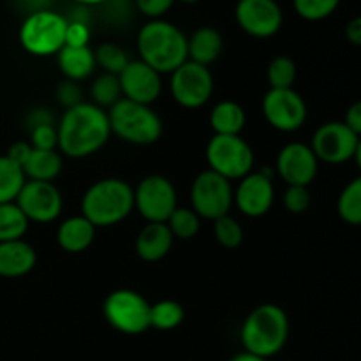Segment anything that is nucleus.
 <instances>
[{
    "instance_id": "obj_1",
    "label": "nucleus",
    "mask_w": 361,
    "mask_h": 361,
    "mask_svg": "<svg viewBox=\"0 0 361 361\" xmlns=\"http://www.w3.org/2000/svg\"><path fill=\"white\" fill-rule=\"evenodd\" d=\"M59 148L71 159H83L95 154L111 136L108 111L94 102H81L66 109L56 126Z\"/></svg>"
},
{
    "instance_id": "obj_2",
    "label": "nucleus",
    "mask_w": 361,
    "mask_h": 361,
    "mask_svg": "<svg viewBox=\"0 0 361 361\" xmlns=\"http://www.w3.org/2000/svg\"><path fill=\"white\" fill-rule=\"evenodd\" d=\"M137 51L141 62L159 74H171L189 60L187 37L178 27L164 20H150L141 27L137 34Z\"/></svg>"
},
{
    "instance_id": "obj_3",
    "label": "nucleus",
    "mask_w": 361,
    "mask_h": 361,
    "mask_svg": "<svg viewBox=\"0 0 361 361\" xmlns=\"http://www.w3.org/2000/svg\"><path fill=\"white\" fill-rule=\"evenodd\" d=\"M240 337L247 353L268 360L281 353L288 342V314L275 303H263L245 317Z\"/></svg>"
},
{
    "instance_id": "obj_4",
    "label": "nucleus",
    "mask_w": 361,
    "mask_h": 361,
    "mask_svg": "<svg viewBox=\"0 0 361 361\" xmlns=\"http://www.w3.org/2000/svg\"><path fill=\"white\" fill-rule=\"evenodd\" d=\"M83 217L95 228L122 222L134 210V189L120 178H104L88 187L81 200Z\"/></svg>"
},
{
    "instance_id": "obj_5",
    "label": "nucleus",
    "mask_w": 361,
    "mask_h": 361,
    "mask_svg": "<svg viewBox=\"0 0 361 361\" xmlns=\"http://www.w3.org/2000/svg\"><path fill=\"white\" fill-rule=\"evenodd\" d=\"M111 134L130 145H152L161 140L162 120L150 106L120 99L108 111Z\"/></svg>"
},
{
    "instance_id": "obj_6",
    "label": "nucleus",
    "mask_w": 361,
    "mask_h": 361,
    "mask_svg": "<svg viewBox=\"0 0 361 361\" xmlns=\"http://www.w3.org/2000/svg\"><path fill=\"white\" fill-rule=\"evenodd\" d=\"M67 20L51 9L28 14L20 27V42L25 51L35 56L56 55L66 46Z\"/></svg>"
},
{
    "instance_id": "obj_7",
    "label": "nucleus",
    "mask_w": 361,
    "mask_h": 361,
    "mask_svg": "<svg viewBox=\"0 0 361 361\" xmlns=\"http://www.w3.org/2000/svg\"><path fill=\"white\" fill-rule=\"evenodd\" d=\"M150 303L133 289L109 293L102 305V314L109 326L126 335H140L150 328Z\"/></svg>"
},
{
    "instance_id": "obj_8",
    "label": "nucleus",
    "mask_w": 361,
    "mask_h": 361,
    "mask_svg": "<svg viewBox=\"0 0 361 361\" xmlns=\"http://www.w3.org/2000/svg\"><path fill=\"white\" fill-rule=\"evenodd\" d=\"M207 161L210 166L208 169L233 182L252 173L254 152L242 136L214 134L208 141Z\"/></svg>"
},
{
    "instance_id": "obj_9",
    "label": "nucleus",
    "mask_w": 361,
    "mask_h": 361,
    "mask_svg": "<svg viewBox=\"0 0 361 361\" xmlns=\"http://www.w3.org/2000/svg\"><path fill=\"white\" fill-rule=\"evenodd\" d=\"M190 203L200 217L217 221L229 215L235 203V190L228 178L207 169L194 178L190 187Z\"/></svg>"
},
{
    "instance_id": "obj_10",
    "label": "nucleus",
    "mask_w": 361,
    "mask_h": 361,
    "mask_svg": "<svg viewBox=\"0 0 361 361\" xmlns=\"http://www.w3.org/2000/svg\"><path fill=\"white\" fill-rule=\"evenodd\" d=\"M134 208L148 222H168L178 208L171 180L162 175H148L134 189Z\"/></svg>"
},
{
    "instance_id": "obj_11",
    "label": "nucleus",
    "mask_w": 361,
    "mask_h": 361,
    "mask_svg": "<svg viewBox=\"0 0 361 361\" xmlns=\"http://www.w3.org/2000/svg\"><path fill=\"white\" fill-rule=\"evenodd\" d=\"M169 90H171L176 104H180L182 108H201L212 97L214 76L208 67L187 60L171 73Z\"/></svg>"
},
{
    "instance_id": "obj_12",
    "label": "nucleus",
    "mask_w": 361,
    "mask_h": 361,
    "mask_svg": "<svg viewBox=\"0 0 361 361\" xmlns=\"http://www.w3.org/2000/svg\"><path fill=\"white\" fill-rule=\"evenodd\" d=\"M307 104L295 88H270L263 99V115L274 129L295 133L307 120Z\"/></svg>"
},
{
    "instance_id": "obj_13",
    "label": "nucleus",
    "mask_w": 361,
    "mask_h": 361,
    "mask_svg": "<svg viewBox=\"0 0 361 361\" xmlns=\"http://www.w3.org/2000/svg\"><path fill=\"white\" fill-rule=\"evenodd\" d=\"M14 203L20 207L28 222L48 224L60 215L63 207L62 194L53 182L27 180Z\"/></svg>"
},
{
    "instance_id": "obj_14",
    "label": "nucleus",
    "mask_w": 361,
    "mask_h": 361,
    "mask_svg": "<svg viewBox=\"0 0 361 361\" xmlns=\"http://www.w3.org/2000/svg\"><path fill=\"white\" fill-rule=\"evenodd\" d=\"M235 18L238 27L256 39L274 37L284 21L282 7L277 0H238Z\"/></svg>"
},
{
    "instance_id": "obj_15",
    "label": "nucleus",
    "mask_w": 361,
    "mask_h": 361,
    "mask_svg": "<svg viewBox=\"0 0 361 361\" xmlns=\"http://www.w3.org/2000/svg\"><path fill=\"white\" fill-rule=\"evenodd\" d=\"M360 137L344 122H326L314 133L312 152L317 161L342 164L355 157Z\"/></svg>"
},
{
    "instance_id": "obj_16",
    "label": "nucleus",
    "mask_w": 361,
    "mask_h": 361,
    "mask_svg": "<svg viewBox=\"0 0 361 361\" xmlns=\"http://www.w3.org/2000/svg\"><path fill=\"white\" fill-rule=\"evenodd\" d=\"M274 171L270 168L249 173L240 180L235 190V203L247 217H263L274 204Z\"/></svg>"
},
{
    "instance_id": "obj_17",
    "label": "nucleus",
    "mask_w": 361,
    "mask_h": 361,
    "mask_svg": "<svg viewBox=\"0 0 361 361\" xmlns=\"http://www.w3.org/2000/svg\"><path fill=\"white\" fill-rule=\"evenodd\" d=\"M319 168L316 154L309 145L289 143L279 152L277 173L288 185L309 187Z\"/></svg>"
},
{
    "instance_id": "obj_18",
    "label": "nucleus",
    "mask_w": 361,
    "mask_h": 361,
    "mask_svg": "<svg viewBox=\"0 0 361 361\" xmlns=\"http://www.w3.org/2000/svg\"><path fill=\"white\" fill-rule=\"evenodd\" d=\"M123 99L150 106L162 92L161 74L141 60H130L118 74Z\"/></svg>"
},
{
    "instance_id": "obj_19",
    "label": "nucleus",
    "mask_w": 361,
    "mask_h": 361,
    "mask_svg": "<svg viewBox=\"0 0 361 361\" xmlns=\"http://www.w3.org/2000/svg\"><path fill=\"white\" fill-rule=\"evenodd\" d=\"M37 263L34 247L25 240L0 243V277L18 279L30 274Z\"/></svg>"
},
{
    "instance_id": "obj_20",
    "label": "nucleus",
    "mask_w": 361,
    "mask_h": 361,
    "mask_svg": "<svg viewBox=\"0 0 361 361\" xmlns=\"http://www.w3.org/2000/svg\"><path fill=\"white\" fill-rule=\"evenodd\" d=\"M175 236L166 222H148L136 238V254L147 263L164 259L173 247Z\"/></svg>"
},
{
    "instance_id": "obj_21",
    "label": "nucleus",
    "mask_w": 361,
    "mask_h": 361,
    "mask_svg": "<svg viewBox=\"0 0 361 361\" xmlns=\"http://www.w3.org/2000/svg\"><path fill=\"white\" fill-rule=\"evenodd\" d=\"M95 226L83 215H74L63 221L56 231V242L66 252H85L94 243Z\"/></svg>"
},
{
    "instance_id": "obj_22",
    "label": "nucleus",
    "mask_w": 361,
    "mask_h": 361,
    "mask_svg": "<svg viewBox=\"0 0 361 361\" xmlns=\"http://www.w3.org/2000/svg\"><path fill=\"white\" fill-rule=\"evenodd\" d=\"M224 49L222 34L214 27H201L187 39V55L190 62L200 66H212Z\"/></svg>"
},
{
    "instance_id": "obj_23",
    "label": "nucleus",
    "mask_w": 361,
    "mask_h": 361,
    "mask_svg": "<svg viewBox=\"0 0 361 361\" xmlns=\"http://www.w3.org/2000/svg\"><path fill=\"white\" fill-rule=\"evenodd\" d=\"M56 56H59V67L63 76H66V80L76 81V83L92 76L95 66H97L95 63V55L90 49V46H85V48L63 46L56 53Z\"/></svg>"
},
{
    "instance_id": "obj_24",
    "label": "nucleus",
    "mask_w": 361,
    "mask_h": 361,
    "mask_svg": "<svg viewBox=\"0 0 361 361\" xmlns=\"http://www.w3.org/2000/svg\"><path fill=\"white\" fill-rule=\"evenodd\" d=\"M245 122V111L235 101L219 102L210 111V126L219 136H240Z\"/></svg>"
},
{
    "instance_id": "obj_25",
    "label": "nucleus",
    "mask_w": 361,
    "mask_h": 361,
    "mask_svg": "<svg viewBox=\"0 0 361 361\" xmlns=\"http://www.w3.org/2000/svg\"><path fill=\"white\" fill-rule=\"evenodd\" d=\"M62 155L56 150H35L28 161L25 162L23 173L27 180H37V182H53L62 171Z\"/></svg>"
},
{
    "instance_id": "obj_26",
    "label": "nucleus",
    "mask_w": 361,
    "mask_h": 361,
    "mask_svg": "<svg viewBox=\"0 0 361 361\" xmlns=\"http://www.w3.org/2000/svg\"><path fill=\"white\" fill-rule=\"evenodd\" d=\"M25 182L23 169L7 155H0V203H14Z\"/></svg>"
},
{
    "instance_id": "obj_27",
    "label": "nucleus",
    "mask_w": 361,
    "mask_h": 361,
    "mask_svg": "<svg viewBox=\"0 0 361 361\" xmlns=\"http://www.w3.org/2000/svg\"><path fill=\"white\" fill-rule=\"evenodd\" d=\"M28 229V219L16 203H0V243L21 240Z\"/></svg>"
},
{
    "instance_id": "obj_28",
    "label": "nucleus",
    "mask_w": 361,
    "mask_h": 361,
    "mask_svg": "<svg viewBox=\"0 0 361 361\" xmlns=\"http://www.w3.org/2000/svg\"><path fill=\"white\" fill-rule=\"evenodd\" d=\"M185 310L175 300H161L150 307V328L169 331L183 323Z\"/></svg>"
},
{
    "instance_id": "obj_29",
    "label": "nucleus",
    "mask_w": 361,
    "mask_h": 361,
    "mask_svg": "<svg viewBox=\"0 0 361 361\" xmlns=\"http://www.w3.org/2000/svg\"><path fill=\"white\" fill-rule=\"evenodd\" d=\"M338 215L351 226H361V176L351 180L338 196Z\"/></svg>"
},
{
    "instance_id": "obj_30",
    "label": "nucleus",
    "mask_w": 361,
    "mask_h": 361,
    "mask_svg": "<svg viewBox=\"0 0 361 361\" xmlns=\"http://www.w3.org/2000/svg\"><path fill=\"white\" fill-rule=\"evenodd\" d=\"M90 95L94 99V104L99 106V108L104 109L115 106L120 99H123L118 76L104 73L95 78L90 87Z\"/></svg>"
},
{
    "instance_id": "obj_31",
    "label": "nucleus",
    "mask_w": 361,
    "mask_h": 361,
    "mask_svg": "<svg viewBox=\"0 0 361 361\" xmlns=\"http://www.w3.org/2000/svg\"><path fill=\"white\" fill-rule=\"evenodd\" d=\"M200 215L192 210V208H176L168 219V228L175 238L180 240H190L197 235L200 231Z\"/></svg>"
},
{
    "instance_id": "obj_32",
    "label": "nucleus",
    "mask_w": 361,
    "mask_h": 361,
    "mask_svg": "<svg viewBox=\"0 0 361 361\" xmlns=\"http://www.w3.org/2000/svg\"><path fill=\"white\" fill-rule=\"evenodd\" d=\"M296 80V63L295 60L286 55L275 56L268 66V83L271 88L284 90V88H293Z\"/></svg>"
},
{
    "instance_id": "obj_33",
    "label": "nucleus",
    "mask_w": 361,
    "mask_h": 361,
    "mask_svg": "<svg viewBox=\"0 0 361 361\" xmlns=\"http://www.w3.org/2000/svg\"><path fill=\"white\" fill-rule=\"evenodd\" d=\"M95 55V63L99 67H102V71L108 74H115L118 76L123 69L127 67V63L130 62L127 59V53L123 51L120 46L113 44V42H104V44L99 46L94 51Z\"/></svg>"
},
{
    "instance_id": "obj_34",
    "label": "nucleus",
    "mask_w": 361,
    "mask_h": 361,
    "mask_svg": "<svg viewBox=\"0 0 361 361\" xmlns=\"http://www.w3.org/2000/svg\"><path fill=\"white\" fill-rule=\"evenodd\" d=\"M296 14L307 21H321L337 11L341 0H293Z\"/></svg>"
},
{
    "instance_id": "obj_35",
    "label": "nucleus",
    "mask_w": 361,
    "mask_h": 361,
    "mask_svg": "<svg viewBox=\"0 0 361 361\" xmlns=\"http://www.w3.org/2000/svg\"><path fill=\"white\" fill-rule=\"evenodd\" d=\"M214 235L219 245H222L224 249H236L243 242L242 226L231 215H224V217L214 221Z\"/></svg>"
},
{
    "instance_id": "obj_36",
    "label": "nucleus",
    "mask_w": 361,
    "mask_h": 361,
    "mask_svg": "<svg viewBox=\"0 0 361 361\" xmlns=\"http://www.w3.org/2000/svg\"><path fill=\"white\" fill-rule=\"evenodd\" d=\"M310 197L309 187H302V185H288L284 192V207L289 214H305L310 207Z\"/></svg>"
},
{
    "instance_id": "obj_37",
    "label": "nucleus",
    "mask_w": 361,
    "mask_h": 361,
    "mask_svg": "<svg viewBox=\"0 0 361 361\" xmlns=\"http://www.w3.org/2000/svg\"><path fill=\"white\" fill-rule=\"evenodd\" d=\"M30 145L35 150H56L59 136L55 126H39L30 129Z\"/></svg>"
},
{
    "instance_id": "obj_38",
    "label": "nucleus",
    "mask_w": 361,
    "mask_h": 361,
    "mask_svg": "<svg viewBox=\"0 0 361 361\" xmlns=\"http://www.w3.org/2000/svg\"><path fill=\"white\" fill-rule=\"evenodd\" d=\"M90 42V28L83 20L67 21L66 30V46L73 48H85Z\"/></svg>"
},
{
    "instance_id": "obj_39",
    "label": "nucleus",
    "mask_w": 361,
    "mask_h": 361,
    "mask_svg": "<svg viewBox=\"0 0 361 361\" xmlns=\"http://www.w3.org/2000/svg\"><path fill=\"white\" fill-rule=\"evenodd\" d=\"M81 97H83V92H81L80 85H78L76 81L66 80L59 85V88H56V99H59V102L66 109H71L74 108V106L81 104V102H83Z\"/></svg>"
},
{
    "instance_id": "obj_40",
    "label": "nucleus",
    "mask_w": 361,
    "mask_h": 361,
    "mask_svg": "<svg viewBox=\"0 0 361 361\" xmlns=\"http://www.w3.org/2000/svg\"><path fill=\"white\" fill-rule=\"evenodd\" d=\"M175 2L176 0H136V6L145 16L152 20H161V16H164Z\"/></svg>"
},
{
    "instance_id": "obj_41",
    "label": "nucleus",
    "mask_w": 361,
    "mask_h": 361,
    "mask_svg": "<svg viewBox=\"0 0 361 361\" xmlns=\"http://www.w3.org/2000/svg\"><path fill=\"white\" fill-rule=\"evenodd\" d=\"M30 154H32V145L25 143V141H18V143L11 145L9 152H7V157H9L14 164H18L21 169H23L25 162L28 161Z\"/></svg>"
},
{
    "instance_id": "obj_42",
    "label": "nucleus",
    "mask_w": 361,
    "mask_h": 361,
    "mask_svg": "<svg viewBox=\"0 0 361 361\" xmlns=\"http://www.w3.org/2000/svg\"><path fill=\"white\" fill-rule=\"evenodd\" d=\"M344 123L356 134V136L361 137V101L353 102V104L349 106L348 113H345Z\"/></svg>"
},
{
    "instance_id": "obj_43",
    "label": "nucleus",
    "mask_w": 361,
    "mask_h": 361,
    "mask_svg": "<svg viewBox=\"0 0 361 361\" xmlns=\"http://www.w3.org/2000/svg\"><path fill=\"white\" fill-rule=\"evenodd\" d=\"M53 120L55 118H53V115L46 108L34 109V111H30V115L27 116V122L30 129H34V127H39V126H55Z\"/></svg>"
},
{
    "instance_id": "obj_44",
    "label": "nucleus",
    "mask_w": 361,
    "mask_h": 361,
    "mask_svg": "<svg viewBox=\"0 0 361 361\" xmlns=\"http://www.w3.org/2000/svg\"><path fill=\"white\" fill-rule=\"evenodd\" d=\"M345 37L351 44L361 46V14L349 21L348 27H345Z\"/></svg>"
},
{
    "instance_id": "obj_45",
    "label": "nucleus",
    "mask_w": 361,
    "mask_h": 361,
    "mask_svg": "<svg viewBox=\"0 0 361 361\" xmlns=\"http://www.w3.org/2000/svg\"><path fill=\"white\" fill-rule=\"evenodd\" d=\"M229 361H267V360H264V358H261V356L250 355V353L243 351V353H240V355L233 356V358L229 360Z\"/></svg>"
},
{
    "instance_id": "obj_46",
    "label": "nucleus",
    "mask_w": 361,
    "mask_h": 361,
    "mask_svg": "<svg viewBox=\"0 0 361 361\" xmlns=\"http://www.w3.org/2000/svg\"><path fill=\"white\" fill-rule=\"evenodd\" d=\"M74 2L80 4V6H99V4H104L108 0H74Z\"/></svg>"
},
{
    "instance_id": "obj_47",
    "label": "nucleus",
    "mask_w": 361,
    "mask_h": 361,
    "mask_svg": "<svg viewBox=\"0 0 361 361\" xmlns=\"http://www.w3.org/2000/svg\"><path fill=\"white\" fill-rule=\"evenodd\" d=\"M356 161V164H358V168L361 169V137L358 141V147H356V152H355V157H353Z\"/></svg>"
},
{
    "instance_id": "obj_48",
    "label": "nucleus",
    "mask_w": 361,
    "mask_h": 361,
    "mask_svg": "<svg viewBox=\"0 0 361 361\" xmlns=\"http://www.w3.org/2000/svg\"><path fill=\"white\" fill-rule=\"evenodd\" d=\"M178 2L185 4V6H192V4H197V2H200V0H178Z\"/></svg>"
}]
</instances>
